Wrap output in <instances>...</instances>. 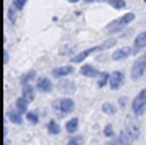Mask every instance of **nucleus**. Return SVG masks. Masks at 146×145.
I'll return each instance as SVG.
<instances>
[{"instance_id":"nucleus-1","label":"nucleus","mask_w":146,"mask_h":145,"mask_svg":"<svg viewBox=\"0 0 146 145\" xmlns=\"http://www.w3.org/2000/svg\"><path fill=\"white\" fill-rule=\"evenodd\" d=\"M133 19H135V15H133V13H125L124 16H120V18H117V19H114L112 23H109V24L106 26V31L108 32L120 31V29H124L127 24H130Z\"/></svg>"},{"instance_id":"nucleus-2","label":"nucleus","mask_w":146,"mask_h":145,"mask_svg":"<svg viewBox=\"0 0 146 145\" xmlns=\"http://www.w3.org/2000/svg\"><path fill=\"white\" fill-rule=\"evenodd\" d=\"M132 110L135 116H143L146 111V89L140 90L138 95L133 98L132 102Z\"/></svg>"},{"instance_id":"nucleus-3","label":"nucleus","mask_w":146,"mask_h":145,"mask_svg":"<svg viewBox=\"0 0 146 145\" xmlns=\"http://www.w3.org/2000/svg\"><path fill=\"white\" fill-rule=\"evenodd\" d=\"M145 72H146V55H143L132 64V72L130 74H132L133 81H138L140 77H143Z\"/></svg>"},{"instance_id":"nucleus-4","label":"nucleus","mask_w":146,"mask_h":145,"mask_svg":"<svg viewBox=\"0 0 146 145\" xmlns=\"http://www.w3.org/2000/svg\"><path fill=\"white\" fill-rule=\"evenodd\" d=\"M53 107H55L56 111H60V113H63V115H68V113H72L74 108H76V103H74V100H71V98H60V100H56L55 103H53Z\"/></svg>"},{"instance_id":"nucleus-5","label":"nucleus","mask_w":146,"mask_h":145,"mask_svg":"<svg viewBox=\"0 0 146 145\" xmlns=\"http://www.w3.org/2000/svg\"><path fill=\"white\" fill-rule=\"evenodd\" d=\"M58 90H60L61 94H74L76 92V89H77V85H76V82L72 81V79H68V77H61L60 82H58Z\"/></svg>"},{"instance_id":"nucleus-6","label":"nucleus","mask_w":146,"mask_h":145,"mask_svg":"<svg viewBox=\"0 0 146 145\" xmlns=\"http://www.w3.org/2000/svg\"><path fill=\"white\" fill-rule=\"evenodd\" d=\"M125 81V74L122 71H114L111 74V79H109V87H111L112 90H117L120 87V85L124 84Z\"/></svg>"},{"instance_id":"nucleus-7","label":"nucleus","mask_w":146,"mask_h":145,"mask_svg":"<svg viewBox=\"0 0 146 145\" xmlns=\"http://www.w3.org/2000/svg\"><path fill=\"white\" fill-rule=\"evenodd\" d=\"M133 47H122V48H117L116 52H112V60L114 61H119V60H125L127 56H130L133 53Z\"/></svg>"},{"instance_id":"nucleus-8","label":"nucleus","mask_w":146,"mask_h":145,"mask_svg":"<svg viewBox=\"0 0 146 145\" xmlns=\"http://www.w3.org/2000/svg\"><path fill=\"white\" fill-rule=\"evenodd\" d=\"M125 131H127V132H129L130 136L133 137V140L140 139V124H138V121L130 119L129 123H127V128H125Z\"/></svg>"},{"instance_id":"nucleus-9","label":"nucleus","mask_w":146,"mask_h":145,"mask_svg":"<svg viewBox=\"0 0 146 145\" xmlns=\"http://www.w3.org/2000/svg\"><path fill=\"white\" fill-rule=\"evenodd\" d=\"M72 72H74V66H60V68H55L52 71V76L61 79V77H66L69 74H72Z\"/></svg>"},{"instance_id":"nucleus-10","label":"nucleus","mask_w":146,"mask_h":145,"mask_svg":"<svg viewBox=\"0 0 146 145\" xmlns=\"http://www.w3.org/2000/svg\"><path fill=\"white\" fill-rule=\"evenodd\" d=\"M37 89H39L40 92L48 94V92L53 90V84H52V81H50L48 77H39V79H37Z\"/></svg>"},{"instance_id":"nucleus-11","label":"nucleus","mask_w":146,"mask_h":145,"mask_svg":"<svg viewBox=\"0 0 146 145\" xmlns=\"http://www.w3.org/2000/svg\"><path fill=\"white\" fill-rule=\"evenodd\" d=\"M143 48H146V31L145 32H140L135 37V42H133V50L135 52H140Z\"/></svg>"},{"instance_id":"nucleus-12","label":"nucleus","mask_w":146,"mask_h":145,"mask_svg":"<svg viewBox=\"0 0 146 145\" xmlns=\"http://www.w3.org/2000/svg\"><path fill=\"white\" fill-rule=\"evenodd\" d=\"M96 50H100V47H92V48H87V50H84V52H80L79 55H76L72 58V63H82V61L85 60L87 56H90L93 52H96Z\"/></svg>"},{"instance_id":"nucleus-13","label":"nucleus","mask_w":146,"mask_h":145,"mask_svg":"<svg viewBox=\"0 0 146 145\" xmlns=\"http://www.w3.org/2000/svg\"><path fill=\"white\" fill-rule=\"evenodd\" d=\"M80 72L84 74V76H87V77H96V76H100V71L95 66H92V64H84L80 68Z\"/></svg>"},{"instance_id":"nucleus-14","label":"nucleus","mask_w":146,"mask_h":145,"mask_svg":"<svg viewBox=\"0 0 146 145\" xmlns=\"http://www.w3.org/2000/svg\"><path fill=\"white\" fill-rule=\"evenodd\" d=\"M29 103H31V102H27L26 98H24V97L21 95V97H19V98L16 100V110L19 111L21 115H26V113H27V107H29Z\"/></svg>"},{"instance_id":"nucleus-15","label":"nucleus","mask_w":146,"mask_h":145,"mask_svg":"<svg viewBox=\"0 0 146 145\" xmlns=\"http://www.w3.org/2000/svg\"><path fill=\"white\" fill-rule=\"evenodd\" d=\"M7 118L10 119V123H13V124H21L23 123V115L19 113V111H8L7 113Z\"/></svg>"},{"instance_id":"nucleus-16","label":"nucleus","mask_w":146,"mask_h":145,"mask_svg":"<svg viewBox=\"0 0 146 145\" xmlns=\"http://www.w3.org/2000/svg\"><path fill=\"white\" fill-rule=\"evenodd\" d=\"M64 129L68 131L69 134H76V132H77V129H79V119H77V118H72V119H69L68 123H66Z\"/></svg>"},{"instance_id":"nucleus-17","label":"nucleus","mask_w":146,"mask_h":145,"mask_svg":"<svg viewBox=\"0 0 146 145\" xmlns=\"http://www.w3.org/2000/svg\"><path fill=\"white\" fill-rule=\"evenodd\" d=\"M132 142H133V137L124 129L119 134V145H132Z\"/></svg>"},{"instance_id":"nucleus-18","label":"nucleus","mask_w":146,"mask_h":145,"mask_svg":"<svg viewBox=\"0 0 146 145\" xmlns=\"http://www.w3.org/2000/svg\"><path fill=\"white\" fill-rule=\"evenodd\" d=\"M23 97L26 98L27 102H34V98H35V90L31 87V85H24V89H23Z\"/></svg>"},{"instance_id":"nucleus-19","label":"nucleus","mask_w":146,"mask_h":145,"mask_svg":"<svg viewBox=\"0 0 146 145\" xmlns=\"http://www.w3.org/2000/svg\"><path fill=\"white\" fill-rule=\"evenodd\" d=\"M47 131H48V134L56 136V134L61 132V128H60V124L56 123L55 119H52V121H48V124H47Z\"/></svg>"},{"instance_id":"nucleus-20","label":"nucleus","mask_w":146,"mask_h":145,"mask_svg":"<svg viewBox=\"0 0 146 145\" xmlns=\"http://www.w3.org/2000/svg\"><path fill=\"white\" fill-rule=\"evenodd\" d=\"M101 110H103V113H106V115L112 116V115H116L117 108L114 107V105H112V103L106 102V103H103V107H101Z\"/></svg>"},{"instance_id":"nucleus-21","label":"nucleus","mask_w":146,"mask_h":145,"mask_svg":"<svg viewBox=\"0 0 146 145\" xmlns=\"http://www.w3.org/2000/svg\"><path fill=\"white\" fill-rule=\"evenodd\" d=\"M106 2L116 10H122V8H125V5H127L125 3V0H106Z\"/></svg>"},{"instance_id":"nucleus-22","label":"nucleus","mask_w":146,"mask_h":145,"mask_svg":"<svg viewBox=\"0 0 146 145\" xmlns=\"http://www.w3.org/2000/svg\"><path fill=\"white\" fill-rule=\"evenodd\" d=\"M109 79H111V74H109V72H101V74H100V81H98V87H100V89L104 87L106 82H109Z\"/></svg>"},{"instance_id":"nucleus-23","label":"nucleus","mask_w":146,"mask_h":145,"mask_svg":"<svg viewBox=\"0 0 146 145\" xmlns=\"http://www.w3.org/2000/svg\"><path fill=\"white\" fill-rule=\"evenodd\" d=\"M26 119L29 121L31 124H37L39 123V115H37V113H32V111H27L26 113Z\"/></svg>"},{"instance_id":"nucleus-24","label":"nucleus","mask_w":146,"mask_h":145,"mask_svg":"<svg viewBox=\"0 0 146 145\" xmlns=\"http://www.w3.org/2000/svg\"><path fill=\"white\" fill-rule=\"evenodd\" d=\"M34 77H35V72H34V71H31V72H27V74H24V76L21 77V82L26 85V84H29V82L32 81Z\"/></svg>"},{"instance_id":"nucleus-25","label":"nucleus","mask_w":146,"mask_h":145,"mask_svg":"<svg viewBox=\"0 0 146 145\" xmlns=\"http://www.w3.org/2000/svg\"><path fill=\"white\" fill-rule=\"evenodd\" d=\"M116 39H109V40H106V42L104 44H101V45H100V50H106V48H111V47H114V45H116Z\"/></svg>"},{"instance_id":"nucleus-26","label":"nucleus","mask_w":146,"mask_h":145,"mask_svg":"<svg viewBox=\"0 0 146 145\" xmlns=\"http://www.w3.org/2000/svg\"><path fill=\"white\" fill-rule=\"evenodd\" d=\"M26 3H27V0H13V5L18 11H21V10L26 7Z\"/></svg>"},{"instance_id":"nucleus-27","label":"nucleus","mask_w":146,"mask_h":145,"mask_svg":"<svg viewBox=\"0 0 146 145\" xmlns=\"http://www.w3.org/2000/svg\"><path fill=\"white\" fill-rule=\"evenodd\" d=\"M104 136H106V137H112V136H114V129H112L111 124H108L106 128H104Z\"/></svg>"},{"instance_id":"nucleus-28","label":"nucleus","mask_w":146,"mask_h":145,"mask_svg":"<svg viewBox=\"0 0 146 145\" xmlns=\"http://www.w3.org/2000/svg\"><path fill=\"white\" fill-rule=\"evenodd\" d=\"M15 10H16L15 8V5H11V7L8 8V18L11 19V23H15Z\"/></svg>"},{"instance_id":"nucleus-29","label":"nucleus","mask_w":146,"mask_h":145,"mask_svg":"<svg viewBox=\"0 0 146 145\" xmlns=\"http://www.w3.org/2000/svg\"><path fill=\"white\" fill-rule=\"evenodd\" d=\"M125 103H127V97H120V98H119V107H120V108H124V107H125Z\"/></svg>"},{"instance_id":"nucleus-30","label":"nucleus","mask_w":146,"mask_h":145,"mask_svg":"<svg viewBox=\"0 0 146 145\" xmlns=\"http://www.w3.org/2000/svg\"><path fill=\"white\" fill-rule=\"evenodd\" d=\"M3 63H8V53L3 50Z\"/></svg>"},{"instance_id":"nucleus-31","label":"nucleus","mask_w":146,"mask_h":145,"mask_svg":"<svg viewBox=\"0 0 146 145\" xmlns=\"http://www.w3.org/2000/svg\"><path fill=\"white\" fill-rule=\"evenodd\" d=\"M68 2H71V3H76V2H79V0H68Z\"/></svg>"},{"instance_id":"nucleus-32","label":"nucleus","mask_w":146,"mask_h":145,"mask_svg":"<svg viewBox=\"0 0 146 145\" xmlns=\"http://www.w3.org/2000/svg\"><path fill=\"white\" fill-rule=\"evenodd\" d=\"M68 145H77V144H74V142H71V140H69V142H68Z\"/></svg>"},{"instance_id":"nucleus-33","label":"nucleus","mask_w":146,"mask_h":145,"mask_svg":"<svg viewBox=\"0 0 146 145\" xmlns=\"http://www.w3.org/2000/svg\"><path fill=\"white\" fill-rule=\"evenodd\" d=\"M85 2H100V0H85Z\"/></svg>"},{"instance_id":"nucleus-34","label":"nucleus","mask_w":146,"mask_h":145,"mask_svg":"<svg viewBox=\"0 0 146 145\" xmlns=\"http://www.w3.org/2000/svg\"><path fill=\"white\" fill-rule=\"evenodd\" d=\"M8 144H10V142H8V140H5V142H3V145H8Z\"/></svg>"}]
</instances>
